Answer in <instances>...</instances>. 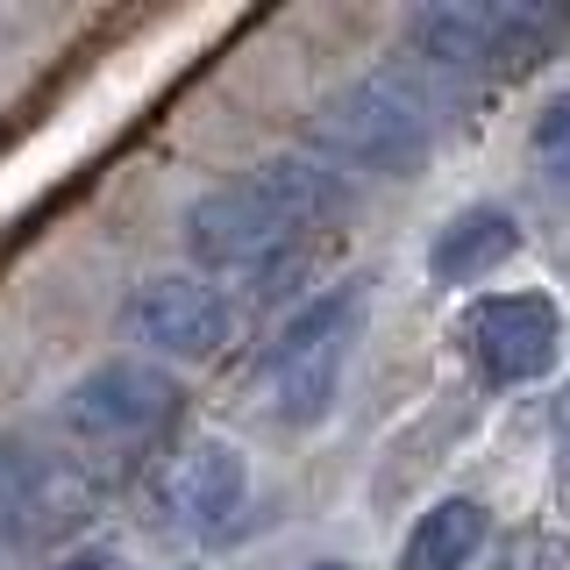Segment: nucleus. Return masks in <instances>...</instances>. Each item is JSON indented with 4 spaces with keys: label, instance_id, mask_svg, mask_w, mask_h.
<instances>
[{
    "label": "nucleus",
    "instance_id": "f257e3e1",
    "mask_svg": "<svg viewBox=\"0 0 570 570\" xmlns=\"http://www.w3.org/2000/svg\"><path fill=\"white\" fill-rule=\"evenodd\" d=\"M335 207H343L335 171H321L314 157H264L186 207V249L207 272H264L285 243L321 228Z\"/></svg>",
    "mask_w": 570,
    "mask_h": 570
},
{
    "label": "nucleus",
    "instance_id": "f03ea898",
    "mask_svg": "<svg viewBox=\"0 0 570 570\" xmlns=\"http://www.w3.org/2000/svg\"><path fill=\"white\" fill-rule=\"evenodd\" d=\"M442 129V94L421 65H379L356 86H343L328 107L314 115V150L321 171H414L428 157V142Z\"/></svg>",
    "mask_w": 570,
    "mask_h": 570
},
{
    "label": "nucleus",
    "instance_id": "7ed1b4c3",
    "mask_svg": "<svg viewBox=\"0 0 570 570\" xmlns=\"http://www.w3.org/2000/svg\"><path fill=\"white\" fill-rule=\"evenodd\" d=\"M570 29L557 8H528V0H442L421 8L406 36H414L421 71H528L549 58V43Z\"/></svg>",
    "mask_w": 570,
    "mask_h": 570
},
{
    "label": "nucleus",
    "instance_id": "20e7f679",
    "mask_svg": "<svg viewBox=\"0 0 570 570\" xmlns=\"http://www.w3.org/2000/svg\"><path fill=\"white\" fill-rule=\"evenodd\" d=\"M356 328H364V285H335V293L307 299V307L278 328L264 379H272V414L285 428L328 421L335 392H343V364H350Z\"/></svg>",
    "mask_w": 570,
    "mask_h": 570
},
{
    "label": "nucleus",
    "instance_id": "39448f33",
    "mask_svg": "<svg viewBox=\"0 0 570 570\" xmlns=\"http://www.w3.org/2000/svg\"><path fill=\"white\" fill-rule=\"evenodd\" d=\"M86 521V485L58 456H36L22 442H0V563H29L58 534Z\"/></svg>",
    "mask_w": 570,
    "mask_h": 570
},
{
    "label": "nucleus",
    "instance_id": "423d86ee",
    "mask_svg": "<svg viewBox=\"0 0 570 570\" xmlns=\"http://www.w3.org/2000/svg\"><path fill=\"white\" fill-rule=\"evenodd\" d=\"M171 379L157 364H136V356H107V364H94L86 379H71L65 392V428L86 442H136L150 435L157 421L171 414Z\"/></svg>",
    "mask_w": 570,
    "mask_h": 570
},
{
    "label": "nucleus",
    "instance_id": "0eeeda50",
    "mask_svg": "<svg viewBox=\"0 0 570 570\" xmlns=\"http://www.w3.org/2000/svg\"><path fill=\"white\" fill-rule=\"evenodd\" d=\"M463 343H471L478 371L492 385H534L549 364H557V307L542 293H492L478 299L471 321H463Z\"/></svg>",
    "mask_w": 570,
    "mask_h": 570
},
{
    "label": "nucleus",
    "instance_id": "6e6552de",
    "mask_svg": "<svg viewBox=\"0 0 570 570\" xmlns=\"http://www.w3.org/2000/svg\"><path fill=\"white\" fill-rule=\"evenodd\" d=\"M129 328L136 343H150L171 364H207L228 343V299L193 272H165L129 299Z\"/></svg>",
    "mask_w": 570,
    "mask_h": 570
},
{
    "label": "nucleus",
    "instance_id": "1a4fd4ad",
    "mask_svg": "<svg viewBox=\"0 0 570 570\" xmlns=\"http://www.w3.org/2000/svg\"><path fill=\"white\" fill-rule=\"evenodd\" d=\"M249 492V463L243 450H228V442H193V450L171 456V471L157 478V513L178 528H222L228 513L243 507Z\"/></svg>",
    "mask_w": 570,
    "mask_h": 570
},
{
    "label": "nucleus",
    "instance_id": "9d476101",
    "mask_svg": "<svg viewBox=\"0 0 570 570\" xmlns=\"http://www.w3.org/2000/svg\"><path fill=\"white\" fill-rule=\"evenodd\" d=\"M513 249H521V222H513L507 207H463V214H450V222L435 228L428 272H435L442 285H471V278L499 272Z\"/></svg>",
    "mask_w": 570,
    "mask_h": 570
},
{
    "label": "nucleus",
    "instance_id": "9b49d317",
    "mask_svg": "<svg viewBox=\"0 0 570 570\" xmlns=\"http://www.w3.org/2000/svg\"><path fill=\"white\" fill-rule=\"evenodd\" d=\"M478 549H485V507L478 499H435L406 534L400 570H463Z\"/></svg>",
    "mask_w": 570,
    "mask_h": 570
},
{
    "label": "nucleus",
    "instance_id": "f8f14e48",
    "mask_svg": "<svg viewBox=\"0 0 570 570\" xmlns=\"http://www.w3.org/2000/svg\"><path fill=\"white\" fill-rule=\"evenodd\" d=\"M534 165L557 178V186H570V94L534 115Z\"/></svg>",
    "mask_w": 570,
    "mask_h": 570
},
{
    "label": "nucleus",
    "instance_id": "ddd939ff",
    "mask_svg": "<svg viewBox=\"0 0 570 570\" xmlns=\"http://www.w3.org/2000/svg\"><path fill=\"white\" fill-rule=\"evenodd\" d=\"M557 442H563V456H570V392L557 400Z\"/></svg>",
    "mask_w": 570,
    "mask_h": 570
},
{
    "label": "nucleus",
    "instance_id": "4468645a",
    "mask_svg": "<svg viewBox=\"0 0 570 570\" xmlns=\"http://www.w3.org/2000/svg\"><path fill=\"white\" fill-rule=\"evenodd\" d=\"M58 570H107V557H100V549H86V557H71V563H58Z\"/></svg>",
    "mask_w": 570,
    "mask_h": 570
},
{
    "label": "nucleus",
    "instance_id": "2eb2a0df",
    "mask_svg": "<svg viewBox=\"0 0 570 570\" xmlns=\"http://www.w3.org/2000/svg\"><path fill=\"white\" fill-rule=\"evenodd\" d=\"M307 570H350V563H307Z\"/></svg>",
    "mask_w": 570,
    "mask_h": 570
}]
</instances>
